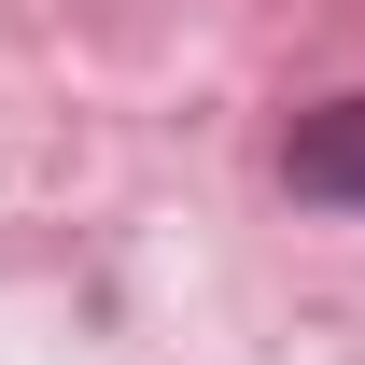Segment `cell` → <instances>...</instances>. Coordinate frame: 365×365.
<instances>
[{
	"mask_svg": "<svg viewBox=\"0 0 365 365\" xmlns=\"http://www.w3.org/2000/svg\"><path fill=\"white\" fill-rule=\"evenodd\" d=\"M281 197L365 211V85H351V98H309V113L281 127Z\"/></svg>",
	"mask_w": 365,
	"mask_h": 365,
	"instance_id": "6da1fadb",
	"label": "cell"
}]
</instances>
